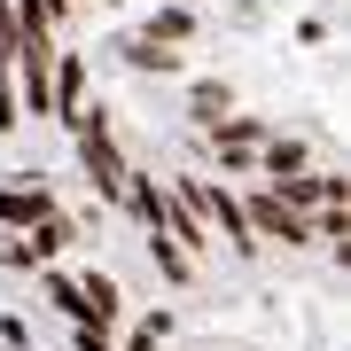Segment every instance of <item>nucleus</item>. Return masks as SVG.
<instances>
[{
    "instance_id": "f257e3e1",
    "label": "nucleus",
    "mask_w": 351,
    "mask_h": 351,
    "mask_svg": "<svg viewBox=\"0 0 351 351\" xmlns=\"http://www.w3.org/2000/svg\"><path fill=\"white\" fill-rule=\"evenodd\" d=\"M71 133H78V164H86V180H94V188L110 195V203H125V188H133V164L117 156L110 117H101V110H78V117H71Z\"/></svg>"
},
{
    "instance_id": "f03ea898",
    "label": "nucleus",
    "mask_w": 351,
    "mask_h": 351,
    "mask_svg": "<svg viewBox=\"0 0 351 351\" xmlns=\"http://www.w3.org/2000/svg\"><path fill=\"white\" fill-rule=\"evenodd\" d=\"M117 320H125L117 281H110V274H86V281H78V328H94V336H101V328H117Z\"/></svg>"
},
{
    "instance_id": "7ed1b4c3",
    "label": "nucleus",
    "mask_w": 351,
    "mask_h": 351,
    "mask_svg": "<svg viewBox=\"0 0 351 351\" xmlns=\"http://www.w3.org/2000/svg\"><path fill=\"white\" fill-rule=\"evenodd\" d=\"M55 219V195L47 188H0V226H24V234H32V226H47Z\"/></svg>"
},
{
    "instance_id": "20e7f679",
    "label": "nucleus",
    "mask_w": 351,
    "mask_h": 351,
    "mask_svg": "<svg viewBox=\"0 0 351 351\" xmlns=\"http://www.w3.org/2000/svg\"><path fill=\"white\" fill-rule=\"evenodd\" d=\"M258 164H265V180H297V172H313V149H304V141H281V133H265L258 141Z\"/></svg>"
},
{
    "instance_id": "39448f33",
    "label": "nucleus",
    "mask_w": 351,
    "mask_h": 351,
    "mask_svg": "<svg viewBox=\"0 0 351 351\" xmlns=\"http://www.w3.org/2000/svg\"><path fill=\"white\" fill-rule=\"evenodd\" d=\"M203 133H211V149H258L265 117H219V125H203Z\"/></svg>"
},
{
    "instance_id": "423d86ee",
    "label": "nucleus",
    "mask_w": 351,
    "mask_h": 351,
    "mask_svg": "<svg viewBox=\"0 0 351 351\" xmlns=\"http://www.w3.org/2000/svg\"><path fill=\"white\" fill-rule=\"evenodd\" d=\"M149 258H156V274L172 281V289H188V274H195V265H188V250H180V242H164V234H149Z\"/></svg>"
},
{
    "instance_id": "0eeeda50",
    "label": "nucleus",
    "mask_w": 351,
    "mask_h": 351,
    "mask_svg": "<svg viewBox=\"0 0 351 351\" xmlns=\"http://www.w3.org/2000/svg\"><path fill=\"white\" fill-rule=\"evenodd\" d=\"M141 39H156V47H180V39H195V16H188V8H156V24L141 32Z\"/></svg>"
},
{
    "instance_id": "6e6552de",
    "label": "nucleus",
    "mask_w": 351,
    "mask_h": 351,
    "mask_svg": "<svg viewBox=\"0 0 351 351\" xmlns=\"http://www.w3.org/2000/svg\"><path fill=\"white\" fill-rule=\"evenodd\" d=\"M125 63H133V71H156V78H164V71H180V55H172V47H156V39H125Z\"/></svg>"
},
{
    "instance_id": "1a4fd4ad",
    "label": "nucleus",
    "mask_w": 351,
    "mask_h": 351,
    "mask_svg": "<svg viewBox=\"0 0 351 351\" xmlns=\"http://www.w3.org/2000/svg\"><path fill=\"white\" fill-rule=\"evenodd\" d=\"M313 242H351V211H313Z\"/></svg>"
},
{
    "instance_id": "9d476101",
    "label": "nucleus",
    "mask_w": 351,
    "mask_h": 351,
    "mask_svg": "<svg viewBox=\"0 0 351 351\" xmlns=\"http://www.w3.org/2000/svg\"><path fill=\"white\" fill-rule=\"evenodd\" d=\"M164 336H172V313H149V320L133 328V343H125V351H156Z\"/></svg>"
},
{
    "instance_id": "9b49d317",
    "label": "nucleus",
    "mask_w": 351,
    "mask_h": 351,
    "mask_svg": "<svg viewBox=\"0 0 351 351\" xmlns=\"http://www.w3.org/2000/svg\"><path fill=\"white\" fill-rule=\"evenodd\" d=\"M219 110H226V86H195V117L203 125H219Z\"/></svg>"
},
{
    "instance_id": "f8f14e48",
    "label": "nucleus",
    "mask_w": 351,
    "mask_h": 351,
    "mask_svg": "<svg viewBox=\"0 0 351 351\" xmlns=\"http://www.w3.org/2000/svg\"><path fill=\"white\" fill-rule=\"evenodd\" d=\"M47 297H55V304H63V313L78 320V281H71V274H47Z\"/></svg>"
},
{
    "instance_id": "ddd939ff",
    "label": "nucleus",
    "mask_w": 351,
    "mask_h": 351,
    "mask_svg": "<svg viewBox=\"0 0 351 351\" xmlns=\"http://www.w3.org/2000/svg\"><path fill=\"white\" fill-rule=\"evenodd\" d=\"M8 125H16V86L0 78V133H8Z\"/></svg>"
},
{
    "instance_id": "4468645a",
    "label": "nucleus",
    "mask_w": 351,
    "mask_h": 351,
    "mask_svg": "<svg viewBox=\"0 0 351 351\" xmlns=\"http://www.w3.org/2000/svg\"><path fill=\"white\" fill-rule=\"evenodd\" d=\"M78 351H117L110 336H94V328H78Z\"/></svg>"
}]
</instances>
